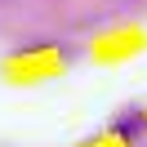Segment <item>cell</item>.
<instances>
[{
  "instance_id": "cell-1",
  "label": "cell",
  "mask_w": 147,
  "mask_h": 147,
  "mask_svg": "<svg viewBox=\"0 0 147 147\" xmlns=\"http://www.w3.org/2000/svg\"><path fill=\"white\" fill-rule=\"evenodd\" d=\"M116 134L120 138H138V134H143V116H138V111H134V116H120L116 120Z\"/></svg>"
}]
</instances>
